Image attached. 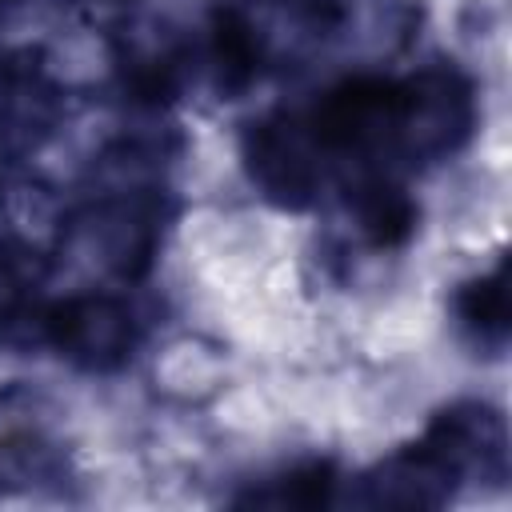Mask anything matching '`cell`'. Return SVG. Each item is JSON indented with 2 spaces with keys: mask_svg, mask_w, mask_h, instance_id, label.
<instances>
[{
  "mask_svg": "<svg viewBox=\"0 0 512 512\" xmlns=\"http://www.w3.org/2000/svg\"><path fill=\"white\" fill-rule=\"evenodd\" d=\"M60 116V88L40 64V56L24 52L8 60L0 76V144L28 152L36 148Z\"/></svg>",
  "mask_w": 512,
  "mask_h": 512,
  "instance_id": "5b68a950",
  "label": "cell"
},
{
  "mask_svg": "<svg viewBox=\"0 0 512 512\" xmlns=\"http://www.w3.org/2000/svg\"><path fill=\"white\" fill-rule=\"evenodd\" d=\"M476 124L472 84L452 68L436 64L400 80V124L396 156L400 160H444L452 156Z\"/></svg>",
  "mask_w": 512,
  "mask_h": 512,
  "instance_id": "6da1fadb",
  "label": "cell"
},
{
  "mask_svg": "<svg viewBox=\"0 0 512 512\" xmlns=\"http://www.w3.org/2000/svg\"><path fill=\"white\" fill-rule=\"evenodd\" d=\"M16 4H20V0H0V16H8V12L16 8Z\"/></svg>",
  "mask_w": 512,
  "mask_h": 512,
  "instance_id": "30bf717a",
  "label": "cell"
},
{
  "mask_svg": "<svg viewBox=\"0 0 512 512\" xmlns=\"http://www.w3.org/2000/svg\"><path fill=\"white\" fill-rule=\"evenodd\" d=\"M244 172L276 208H308L328 176V160L320 156L308 120L296 112H276L244 136Z\"/></svg>",
  "mask_w": 512,
  "mask_h": 512,
  "instance_id": "7a4b0ae2",
  "label": "cell"
},
{
  "mask_svg": "<svg viewBox=\"0 0 512 512\" xmlns=\"http://www.w3.org/2000/svg\"><path fill=\"white\" fill-rule=\"evenodd\" d=\"M336 488V472L328 460H312L300 464L276 480H268V488L244 496V504H272V508H308V504H324Z\"/></svg>",
  "mask_w": 512,
  "mask_h": 512,
  "instance_id": "ba28073f",
  "label": "cell"
},
{
  "mask_svg": "<svg viewBox=\"0 0 512 512\" xmlns=\"http://www.w3.org/2000/svg\"><path fill=\"white\" fill-rule=\"evenodd\" d=\"M344 188L348 208L372 248H400L416 232V200L388 172H360Z\"/></svg>",
  "mask_w": 512,
  "mask_h": 512,
  "instance_id": "8992f818",
  "label": "cell"
},
{
  "mask_svg": "<svg viewBox=\"0 0 512 512\" xmlns=\"http://www.w3.org/2000/svg\"><path fill=\"white\" fill-rule=\"evenodd\" d=\"M160 200L152 192H120L112 200H92L76 220V240L96 252V260L120 280L148 272L160 240Z\"/></svg>",
  "mask_w": 512,
  "mask_h": 512,
  "instance_id": "277c9868",
  "label": "cell"
},
{
  "mask_svg": "<svg viewBox=\"0 0 512 512\" xmlns=\"http://www.w3.org/2000/svg\"><path fill=\"white\" fill-rule=\"evenodd\" d=\"M44 336L80 372H116L136 348V316L124 300L80 292L44 312Z\"/></svg>",
  "mask_w": 512,
  "mask_h": 512,
  "instance_id": "3957f363",
  "label": "cell"
},
{
  "mask_svg": "<svg viewBox=\"0 0 512 512\" xmlns=\"http://www.w3.org/2000/svg\"><path fill=\"white\" fill-rule=\"evenodd\" d=\"M68 4H72V8H80L84 16H92V20H96V16H116V12H120L128 0H68Z\"/></svg>",
  "mask_w": 512,
  "mask_h": 512,
  "instance_id": "9c48e42d",
  "label": "cell"
},
{
  "mask_svg": "<svg viewBox=\"0 0 512 512\" xmlns=\"http://www.w3.org/2000/svg\"><path fill=\"white\" fill-rule=\"evenodd\" d=\"M456 316L476 336V344L504 348L508 340V260H496L492 272H480L476 280L460 284Z\"/></svg>",
  "mask_w": 512,
  "mask_h": 512,
  "instance_id": "52a82bcc",
  "label": "cell"
}]
</instances>
